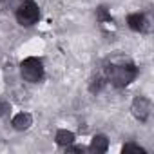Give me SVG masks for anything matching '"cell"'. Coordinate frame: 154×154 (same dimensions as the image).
Listing matches in <instances>:
<instances>
[{
    "instance_id": "cell-1",
    "label": "cell",
    "mask_w": 154,
    "mask_h": 154,
    "mask_svg": "<svg viewBox=\"0 0 154 154\" xmlns=\"http://www.w3.org/2000/svg\"><path fill=\"white\" fill-rule=\"evenodd\" d=\"M138 76V67L131 62V58L123 54H114L109 58L105 65V80L111 82L114 87L122 89L132 84Z\"/></svg>"
},
{
    "instance_id": "cell-9",
    "label": "cell",
    "mask_w": 154,
    "mask_h": 154,
    "mask_svg": "<svg viewBox=\"0 0 154 154\" xmlns=\"http://www.w3.org/2000/svg\"><path fill=\"white\" fill-rule=\"evenodd\" d=\"M123 152H138V154H145V149H141L140 145H134V143H127L123 147Z\"/></svg>"
},
{
    "instance_id": "cell-5",
    "label": "cell",
    "mask_w": 154,
    "mask_h": 154,
    "mask_svg": "<svg viewBox=\"0 0 154 154\" xmlns=\"http://www.w3.org/2000/svg\"><path fill=\"white\" fill-rule=\"evenodd\" d=\"M127 24H129V27H131L132 31H136V33H145V31L149 29V20H147V17L141 15V13H132V15H129Z\"/></svg>"
},
{
    "instance_id": "cell-6",
    "label": "cell",
    "mask_w": 154,
    "mask_h": 154,
    "mask_svg": "<svg viewBox=\"0 0 154 154\" xmlns=\"http://www.w3.org/2000/svg\"><path fill=\"white\" fill-rule=\"evenodd\" d=\"M11 123H13V127H15L17 131H27V129L33 125V116H31L29 112H20V114H17V116L11 120Z\"/></svg>"
},
{
    "instance_id": "cell-2",
    "label": "cell",
    "mask_w": 154,
    "mask_h": 154,
    "mask_svg": "<svg viewBox=\"0 0 154 154\" xmlns=\"http://www.w3.org/2000/svg\"><path fill=\"white\" fill-rule=\"evenodd\" d=\"M20 72H22V78H24L26 82L38 84V82L44 78V63H42L40 58L29 56V58L22 60V63H20Z\"/></svg>"
},
{
    "instance_id": "cell-4",
    "label": "cell",
    "mask_w": 154,
    "mask_h": 154,
    "mask_svg": "<svg viewBox=\"0 0 154 154\" xmlns=\"http://www.w3.org/2000/svg\"><path fill=\"white\" fill-rule=\"evenodd\" d=\"M131 112L136 120L140 122H145L150 114V102L145 98V96H136L132 105H131Z\"/></svg>"
},
{
    "instance_id": "cell-7",
    "label": "cell",
    "mask_w": 154,
    "mask_h": 154,
    "mask_svg": "<svg viewBox=\"0 0 154 154\" xmlns=\"http://www.w3.org/2000/svg\"><path fill=\"white\" fill-rule=\"evenodd\" d=\"M109 149V140L105 134H96L91 141V150L94 152H105Z\"/></svg>"
},
{
    "instance_id": "cell-10",
    "label": "cell",
    "mask_w": 154,
    "mask_h": 154,
    "mask_svg": "<svg viewBox=\"0 0 154 154\" xmlns=\"http://www.w3.org/2000/svg\"><path fill=\"white\" fill-rule=\"evenodd\" d=\"M6 111H9V103H6V102H0V116H2V114H6Z\"/></svg>"
},
{
    "instance_id": "cell-8",
    "label": "cell",
    "mask_w": 154,
    "mask_h": 154,
    "mask_svg": "<svg viewBox=\"0 0 154 154\" xmlns=\"http://www.w3.org/2000/svg\"><path fill=\"white\" fill-rule=\"evenodd\" d=\"M72 141H74V132L65 131V129H60V131L56 132V143H58V145L67 147V145H72Z\"/></svg>"
},
{
    "instance_id": "cell-3",
    "label": "cell",
    "mask_w": 154,
    "mask_h": 154,
    "mask_svg": "<svg viewBox=\"0 0 154 154\" xmlns=\"http://www.w3.org/2000/svg\"><path fill=\"white\" fill-rule=\"evenodd\" d=\"M40 18V9L35 4V0H24L17 9V20L20 26H33Z\"/></svg>"
}]
</instances>
